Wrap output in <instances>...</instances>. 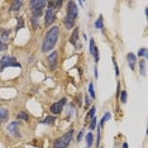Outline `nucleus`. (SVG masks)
Masks as SVG:
<instances>
[{
  "label": "nucleus",
  "instance_id": "obj_1",
  "mask_svg": "<svg viewBox=\"0 0 148 148\" xmlns=\"http://www.w3.org/2000/svg\"><path fill=\"white\" fill-rule=\"evenodd\" d=\"M58 36H60L58 27H52V28L48 31V33L46 34L45 41H43V43H42V52L51 51L53 47L56 46L57 39H58Z\"/></svg>",
  "mask_w": 148,
  "mask_h": 148
},
{
  "label": "nucleus",
  "instance_id": "obj_2",
  "mask_svg": "<svg viewBox=\"0 0 148 148\" xmlns=\"http://www.w3.org/2000/svg\"><path fill=\"white\" fill-rule=\"evenodd\" d=\"M73 138V130H69L67 133L62 134L60 138H57L53 143V148H67L69 144L71 143Z\"/></svg>",
  "mask_w": 148,
  "mask_h": 148
},
{
  "label": "nucleus",
  "instance_id": "obj_3",
  "mask_svg": "<svg viewBox=\"0 0 148 148\" xmlns=\"http://www.w3.org/2000/svg\"><path fill=\"white\" fill-rule=\"evenodd\" d=\"M47 3L45 0H32L31 3H29V5H31V10H32V14L34 18H39V16L42 15L43 13V9H45Z\"/></svg>",
  "mask_w": 148,
  "mask_h": 148
},
{
  "label": "nucleus",
  "instance_id": "obj_4",
  "mask_svg": "<svg viewBox=\"0 0 148 148\" xmlns=\"http://www.w3.org/2000/svg\"><path fill=\"white\" fill-rule=\"evenodd\" d=\"M22 67L21 63H19L14 57H10V56H4L1 60H0V71L5 69V67Z\"/></svg>",
  "mask_w": 148,
  "mask_h": 148
},
{
  "label": "nucleus",
  "instance_id": "obj_5",
  "mask_svg": "<svg viewBox=\"0 0 148 148\" xmlns=\"http://www.w3.org/2000/svg\"><path fill=\"white\" fill-rule=\"evenodd\" d=\"M77 14H79V9H77V5L75 1H70L69 6H67V15L66 18L71 19L72 22H75V19L77 18Z\"/></svg>",
  "mask_w": 148,
  "mask_h": 148
},
{
  "label": "nucleus",
  "instance_id": "obj_6",
  "mask_svg": "<svg viewBox=\"0 0 148 148\" xmlns=\"http://www.w3.org/2000/svg\"><path fill=\"white\" fill-rule=\"evenodd\" d=\"M65 103H66V99L63 97V99H61L58 103H53L51 108H49V110H51V113L52 114H60L63 110V105H65Z\"/></svg>",
  "mask_w": 148,
  "mask_h": 148
},
{
  "label": "nucleus",
  "instance_id": "obj_7",
  "mask_svg": "<svg viewBox=\"0 0 148 148\" xmlns=\"http://www.w3.org/2000/svg\"><path fill=\"white\" fill-rule=\"evenodd\" d=\"M48 65L49 67H51L52 70H56V66H57V61H58V53H57L56 51L55 52H52L51 55L48 56Z\"/></svg>",
  "mask_w": 148,
  "mask_h": 148
},
{
  "label": "nucleus",
  "instance_id": "obj_8",
  "mask_svg": "<svg viewBox=\"0 0 148 148\" xmlns=\"http://www.w3.org/2000/svg\"><path fill=\"white\" fill-rule=\"evenodd\" d=\"M55 19H56V13H55V10H51V9H48L47 13H46V21H45L46 27L51 25L52 23L55 22Z\"/></svg>",
  "mask_w": 148,
  "mask_h": 148
},
{
  "label": "nucleus",
  "instance_id": "obj_9",
  "mask_svg": "<svg viewBox=\"0 0 148 148\" xmlns=\"http://www.w3.org/2000/svg\"><path fill=\"white\" fill-rule=\"evenodd\" d=\"M8 132L12 134V136H19V132H18V122H13L8 125Z\"/></svg>",
  "mask_w": 148,
  "mask_h": 148
},
{
  "label": "nucleus",
  "instance_id": "obj_10",
  "mask_svg": "<svg viewBox=\"0 0 148 148\" xmlns=\"http://www.w3.org/2000/svg\"><path fill=\"white\" fill-rule=\"evenodd\" d=\"M127 60H128V63H129L130 70H134V69H136V62H137L136 56H134L133 53H128V55H127Z\"/></svg>",
  "mask_w": 148,
  "mask_h": 148
},
{
  "label": "nucleus",
  "instance_id": "obj_11",
  "mask_svg": "<svg viewBox=\"0 0 148 148\" xmlns=\"http://www.w3.org/2000/svg\"><path fill=\"white\" fill-rule=\"evenodd\" d=\"M22 5H23V1H21V0H14L10 4V12H18L19 9L22 8Z\"/></svg>",
  "mask_w": 148,
  "mask_h": 148
},
{
  "label": "nucleus",
  "instance_id": "obj_12",
  "mask_svg": "<svg viewBox=\"0 0 148 148\" xmlns=\"http://www.w3.org/2000/svg\"><path fill=\"white\" fill-rule=\"evenodd\" d=\"M77 39H79V28H76L75 31H73L71 38H70V43H71L72 46L77 47Z\"/></svg>",
  "mask_w": 148,
  "mask_h": 148
},
{
  "label": "nucleus",
  "instance_id": "obj_13",
  "mask_svg": "<svg viewBox=\"0 0 148 148\" xmlns=\"http://www.w3.org/2000/svg\"><path fill=\"white\" fill-rule=\"evenodd\" d=\"M46 5H48V8L51 9V10H53V9H58L60 6L62 5V0H60V1L58 0H57V1H48Z\"/></svg>",
  "mask_w": 148,
  "mask_h": 148
},
{
  "label": "nucleus",
  "instance_id": "obj_14",
  "mask_svg": "<svg viewBox=\"0 0 148 148\" xmlns=\"http://www.w3.org/2000/svg\"><path fill=\"white\" fill-rule=\"evenodd\" d=\"M85 139H86V146L87 148H90L92 146V142H94V136H92V133L91 132H89L86 134V137H85Z\"/></svg>",
  "mask_w": 148,
  "mask_h": 148
},
{
  "label": "nucleus",
  "instance_id": "obj_15",
  "mask_svg": "<svg viewBox=\"0 0 148 148\" xmlns=\"http://www.w3.org/2000/svg\"><path fill=\"white\" fill-rule=\"evenodd\" d=\"M8 116H9V112H8V110H6V109H0V123L8 119Z\"/></svg>",
  "mask_w": 148,
  "mask_h": 148
},
{
  "label": "nucleus",
  "instance_id": "obj_16",
  "mask_svg": "<svg viewBox=\"0 0 148 148\" xmlns=\"http://www.w3.org/2000/svg\"><path fill=\"white\" fill-rule=\"evenodd\" d=\"M63 23H65V27L67 29H71L75 27V22H72L71 19H69V18H65V21H63Z\"/></svg>",
  "mask_w": 148,
  "mask_h": 148
},
{
  "label": "nucleus",
  "instance_id": "obj_17",
  "mask_svg": "<svg viewBox=\"0 0 148 148\" xmlns=\"http://www.w3.org/2000/svg\"><path fill=\"white\" fill-rule=\"evenodd\" d=\"M95 112H96V108H95V106H91V109H90V112L87 113V115H86V120L92 119V118L95 116Z\"/></svg>",
  "mask_w": 148,
  "mask_h": 148
},
{
  "label": "nucleus",
  "instance_id": "obj_18",
  "mask_svg": "<svg viewBox=\"0 0 148 148\" xmlns=\"http://www.w3.org/2000/svg\"><path fill=\"white\" fill-rule=\"evenodd\" d=\"M139 66H140V75L144 76L146 75V60H142L139 62Z\"/></svg>",
  "mask_w": 148,
  "mask_h": 148
},
{
  "label": "nucleus",
  "instance_id": "obj_19",
  "mask_svg": "<svg viewBox=\"0 0 148 148\" xmlns=\"http://www.w3.org/2000/svg\"><path fill=\"white\" fill-rule=\"evenodd\" d=\"M8 38H9V31L3 29L1 31V41L3 42H8Z\"/></svg>",
  "mask_w": 148,
  "mask_h": 148
},
{
  "label": "nucleus",
  "instance_id": "obj_20",
  "mask_svg": "<svg viewBox=\"0 0 148 148\" xmlns=\"http://www.w3.org/2000/svg\"><path fill=\"white\" fill-rule=\"evenodd\" d=\"M109 119H110V113H105V114H104V116H103V119L100 120V125H99V128H101L104 124H105L106 120H109Z\"/></svg>",
  "mask_w": 148,
  "mask_h": 148
},
{
  "label": "nucleus",
  "instance_id": "obj_21",
  "mask_svg": "<svg viewBox=\"0 0 148 148\" xmlns=\"http://www.w3.org/2000/svg\"><path fill=\"white\" fill-rule=\"evenodd\" d=\"M95 28H96V29H103V28H104V24H103V16H100V18L95 22Z\"/></svg>",
  "mask_w": 148,
  "mask_h": 148
},
{
  "label": "nucleus",
  "instance_id": "obj_22",
  "mask_svg": "<svg viewBox=\"0 0 148 148\" xmlns=\"http://www.w3.org/2000/svg\"><path fill=\"white\" fill-rule=\"evenodd\" d=\"M55 120H56L55 116H47L45 120H42V123L43 124H53L55 123Z\"/></svg>",
  "mask_w": 148,
  "mask_h": 148
},
{
  "label": "nucleus",
  "instance_id": "obj_23",
  "mask_svg": "<svg viewBox=\"0 0 148 148\" xmlns=\"http://www.w3.org/2000/svg\"><path fill=\"white\" fill-rule=\"evenodd\" d=\"M89 94L91 96V99H95V91H94V84L90 82L89 84Z\"/></svg>",
  "mask_w": 148,
  "mask_h": 148
},
{
  "label": "nucleus",
  "instance_id": "obj_24",
  "mask_svg": "<svg viewBox=\"0 0 148 148\" xmlns=\"http://www.w3.org/2000/svg\"><path fill=\"white\" fill-rule=\"evenodd\" d=\"M18 119H22V120H29V115L24 112H21L18 114Z\"/></svg>",
  "mask_w": 148,
  "mask_h": 148
},
{
  "label": "nucleus",
  "instance_id": "obj_25",
  "mask_svg": "<svg viewBox=\"0 0 148 148\" xmlns=\"http://www.w3.org/2000/svg\"><path fill=\"white\" fill-rule=\"evenodd\" d=\"M89 49H90V53H94V51L96 49V46H95V42H94V39H90V47H89Z\"/></svg>",
  "mask_w": 148,
  "mask_h": 148
},
{
  "label": "nucleus",
  "instance_id": "obj_26",
  "mask_svg": "<svg viewBox=\"0 0 148 148\" xmlns=\"http://www.w3.org/2000/svg\"><path fill=\"white\" fill-rule=\"evenodd\" d=\"M23 27H24V22H23V18H18V25H16V32L19 31V29H22Z\"/></svg>",
  "mask_w": 148,
  "mask_h": 148
},
{
  "label": "nucleus",
  "instance_id": "obj_27",
  "mask_svg": "<svg viewBox=\"0 0 148 148\" xmlns=\"http://www.w3.org/2000/svg\"><path fill=\"white\" fill-rule=\"evenodd\" d=\"M32 24H33V28H34V29L38 28V27H39L38 18H34V16H33V18H32Z\"/></svg>",
  "mask_w": 148,
  "mask_h": 148
},
{
  "label": "nucleus",
  "instance_id": "obj_28",
  "mask_svg": "<svg viewBox=\"0 0 148 148\" xmlns=\"http://www.w3.org/2000/svg\"><path fill=\"white\" fill-rule=\"evenodd\" d=\"M120 101L122 103L127 101V91H120Z\"/></svg>",
  "mask_w": 148,
  "mask_h": 148
},
{
  "label": "nucleus",
  "instance_id": "obj_29",
  "mask_svg": "<svg viewBox=\"0 0 148 148\" xmlns=\"http://www.w3.org/2000/svg\"><path fill=\"white\" fill-rule=\"evenodd\" d=\"M95 127H96V118L95 116H94L92 118V119H91V123H90V130H94V129H95Z\"/></svg>",
  "mask_w": 148,
  "mask_h": 148
},
{
  "label": "nucleus",
  "instance_id": "obj_30",
  "mask_svg": "<svg viewBox=\"0 0 148 148\" xmlns=\"http://www.w3.org/2000/svg\"><path fill=\"white\" fill-rule=\"evenodd\" d=\"M138 56H139V57H146L147 56V49L146 48H142L139 52H138Z\"/></svg>",
  "mask_w": 148,
  "mask_h": 148
},
{
  "label": "nucleus",
  "instance_id": "obj_31",
  "mask_svg": "<svg viewBox=\"0 0 148 148\" xmlns=\"http://www.w3.org/2000/svg\"><path fill=\"white\" fill-rule=\"evenodd\" d=\"M92 56H94V58H95V62H99V49H95L92 53Z\"/></svg>",
  "mask_w": 148,
  "mask_h": 148
},
{
  "label": "nucleus",
  "instance_id": "obj_32",
  "mask_svg": "<svg viewBox=\"0 0 148 148\" xmlns=\"http://www.w3.org/2000/svg\"><path fill=\"white\" fill-rule=\"evenodd\" d=\"M113 63H114V69H115V75L116 76H119V67H118V65H116V61L113 58Z\"/></svg>",
  "mask_w": 148,
  "mask_h": 148
},
{
  "label": "nucleus",
  "instance_id": "obj_33",
  "mask_svg": "<svg viewBox=\"0 0 148 148\" xmlns=\"http://www.w3.org/2000/svg\"><path fill=\"white\" fill-rule=\"evenodd\" d=\"M4 49H6V43H4L1 39H0V52L4 51Z\"/></svg>",
  "mask_w": 148,
  "mask_h": 148
},
{
  "label": "nucleus",
  "instance_id": "obj_34",
  "mask_svg": "<svg viewBox=\"0 0 148 148\" xmlns=\"http://www.w3.org/2000/svg\"><path fill=\"white\" fill-rule=\"evenodd\" d=\"M82 136H84V130H81V132H80V133H79V136H77V140H79V142H80V140H81V138H82Z\"/></svg>",
  "mask_w": 148,
  "mask_h": 148
},
{
  "label": "nucleus",
  "instance_id": "obj_35",
  "mask_svg": "<svg viewBox=\"0 0 148 148\" xmlns=\"http://www.w3.org/2000/svg\"><path fill=\"white\" fill-rule=\"evenodd\" d=\"M119 94H120V82H118V91H116V96L119 97Z\"/></svg>",
  "mask_w": 148,
  "mask_h": 148
},
{
  "label": "nucleus",
  "instance_id": "obj_36",
  "mask_svg": "<svg viewBox=\"0 0 148 148\" xmlns=\"http://www.w3.org/2000/svg\"><path fill=\"white\" fill-rule=\"evenodd\" d=\"M85 101H86V104H87V105H89V104L91 103V100L89 99V96H86V97H85Z\"/></svg>",
  "mask_w": 148,
  "mask_h": 148
},
{
  "label": "nucleus",
  "instance_id": "obj_37",
  "mask_svg": "<svg viewBox=\"0 0 148 148\" xmlns=\"http://www.w3.org/2000/svg\"><path fill=\"white\" fill-rule=\"evenodd\" d=\"M123 148H128V143H123Z\"/></svg>",
  "mask_w": 148,
  "mask_h": 148
},
{
  "label": "nucleus",
  "instance_id": "obj_38",
  "mask_svg": "<svg viewBox=\"0 0 148 148\" xmlns=\"http://www.w3.org/2000/svg\"><path fill=\"white\" fill-rule=\"evenodd\" d=\"M94 73H95V77H97V70H96V67H95V71H94Z\"/></svg>",
  "mask_w": 148,
  "mask_h": 148
},
{
  "label": "nucleus",
  "instance_id": "obj_39",
  "mask_svg": "<svg viewBox=\"0 0 148 148\" xmlns=\"http://www.w3.org/2000/svg\"><path fill=\"white\" fill-rule=\"evenodd\" d=\"M100 148H103V147H100Z\"/></svg>",
  "mask_w": 148,
  "mask_h": 148
},
{
  "label": "nucleus",
  "instance_id": "obj_40",
  "mask_svg": "<svg viewBox=\"0 0 148 148\" xmlns=\"http://www.w3.org/2000/svg\"><path fill=\"white\" fill-rule=\"evenodd\" d=\"M0 124H1V123H0Z\"/></svg>",
  "mask_w": 148,
  "mask_h": 148
}]
</instances>
